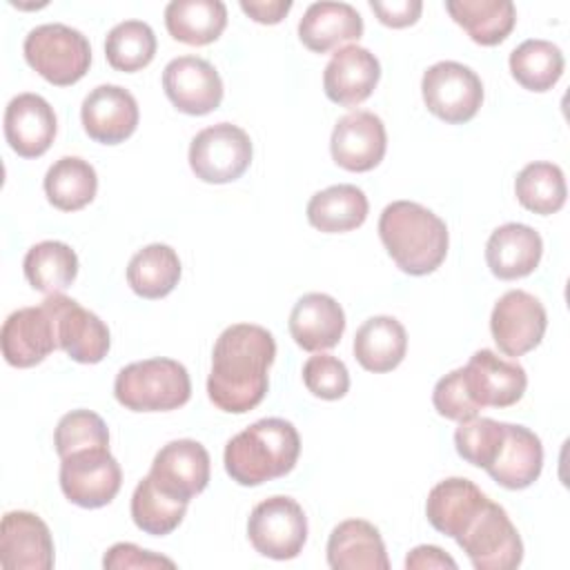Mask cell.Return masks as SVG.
Instances as JSON below:
<instances>
[{"mask_svg": "<svg viewBox=\"0 0 570 570\" xmlns=\"http://www.w3.org/2000/svg\"><path fill=\"white\" fill-rule=\"evenodd\" d=\"M276 356L274 336L254 323H236L220 332L207 376L209 401L229 414L254 410L267 394V370Z\"/></svg>", "mask_w": 570, "mask_h": 570, "instance_id": "cell-1", "label": "cell"}, {"mask_svg": "<svg viewBox=\"0 0 570 570\" xmlns=\"http://www.w3.org/2000/svg\"><path fill=\"white\" fill-rule=\"evenodd\" d=\"M379 236L396 267L410 276L432 274L450 245L448 225L412 200H394L381 212Z\"/></svg>", "mask_w": 570, "mask_h": 570, "instance_id": "cell-2", "label": "cell"}, {"mask_svg": "<svg viewBox=\"0 0 570 570\" xmlns=\"http://www.w3.org/2000/svg\"><path fill=\"white\" fill-rule=\"evenodd\" d=\"M301 454L296 428L278 416L261 419L225 445V470L238 485H261L294 470Z\"/></svg>", "mask_w": 570, "mask_h": 570, "instance_id": "cell-3", "label": "cell"}, {"mask_svg": "<svg viewBox=\"0 0 570 570\" xmlns=\"http://www.w3.org/2000/svg\"><path fill=\"white\" fill-rule=\"evenodd\" d=\"M116 401L131 412H169L191 396V381L174 358H145L125 365L114 381Z\"/></svg>", "mask_w": 570, "mask_h": 570, "instance_id": "cell-4", "label": "cell"}, {"mask_svg": "<svg viewBox=\"0 0 570 570\" xmlns=\"http://www.w3.org/2000/svg\"><path fill=\"white\" fill-rule=\"evenodd\" d=\"M22 51L29 67L56 87L78 82L91 65L89 40L78 29L60 22H47L31 29Z\"/></svg>", "mask_w": 570, "mask_h": 570, "instance_id": "cell-5", "label": "cell"}, {"mask_svg": "<svg viewBox=\"0 0 570 570\" xmlns=\"http://www.w3.org/2000/svg\"><path fill=\"white\" fill-rule=\"evenodd\" d=\"M454 541L468 554L474 570H512L523 559V541L514 523L490 499Z\"/></svg>", "mask_w": 570, "mask_h": 570, "instance_id": "cell-6", "label": "cell"}, {"mask_svg": "<svg viewBox=\"0 0 570 570\" xmlns=\"http://www.w3.org/2000/svg\"><path fill=\"white\" fill-rule=\"evenodd\" d=\"M252 140L232 122L200 129L189 145V167L203 183L225 185L240 178L252 163Z\"/></svg>", "mask_w": 570, "mask_h": 570, "instance_id": "cell-7", "label": "cell"}, {"mask_svg": "<svg viewBox=\"0 0 570 570\" xmlns=\"http://www.w3.org/2000/svg\"><path fill=\"white\" fill-rule=\"evenodd\" d=\"M247 537L258 554L287 561L298 557L307 541V517L294 499L276 494L254 505Z\"/></svg>", "mask_w": 570, "mask_h": 570, "instance_id": "cell-8", "label": "cell"}, {"mask_svg": "<svg viewBox=\"0 0 570 570\" xmlns=\"http://www.w3.org/2000/svg\"><path fill=\"white\" fill-rule=\"evenodd\" d=\"M423 102L436 118L461 125L476 116L483 102V82L468 65L441 60L423 73Z\"/></svg>", "mask_w": 570, "mask_h": 570, "instance_id": "cell-9", "label": "cell"}, {"mask_svg": "<svg viewBox=\"0 0 570 570\" xmlns=\"http://www.w3.org/2000/svg\"><path fill=\"white\" fill-rule=\"evenodd\" d=\"M60 461V490L71 503L94 510L116 499L122 470L109 448L78 450Z\"/></svg>", "mask_w": 570, "mask_h": 570, "instance_id": "cell-10", "label": "cell"}, {"mask_svg": "<svg viewBox=\"0 0 570 570\" xmlns=\"http://www.w3.org/2000/svg\"><path fill=\"white\" fill-rule=\"evenodd\" d=\"M548 327V314L541 301L523 289L505 292L492 309L490 332L505 356H523L534 350Z\"/></svg>", "mask_w": 570, "mask_h": 570, "instance_id": "cell-11", "label": "cell"}, {"mask_svg": "<svg viewBox=\"0 0 570 570\" xmlns=\"http://www.w3.org/2000/svg\"><path fill=\"white\" fill-rule=\"evenodd\" d=\"M2 356L13 367H33L58 350L56 314L47 298L38 307H22L7 316L0 332Z\"/></svg>", "mask_w": 570, "mask_h": 570, "instance_id": "cell-12", "label": "cell"}, {"mask_svg": "<svg viewBox=\"0 0 570 570\" xmlns=\"http://www.w3.org/2000/svg\"><path fill=\"white\" fill-rule=\"evenodd\" d=\"M463 381L470 399L479 410L483 407H510L523 399L528 387L525 370L505 361L492 350H476L468 365H463Z\"/></svg>", "mask_w": 570, "mask_h": 570, "instance_id": "cell-13", "label": "cell"}, {"mask_svg": "<svg viewBox=\"0 0 570 570\" xmlns=\"http://www.w3.org/2000/svg\"><path fill=\"white\" fill-rule=\"evenodd\" d=\"M163 89L171 105L189 116H205L223 100V80L212 62L198 56H178L163 71Z\"/></svg>", "mask_w": 570, "mask_h": 570, "instance_id": "cell-14", "label": "cell"}, {"mask_svg": "<svg viewBox=\"0 0 570 570\" xmlns=\"http://www.w3.org/2000/svg\"><path fill=\"white\" fill-rule=\"evenodd\" d=\"M47 303L56 314L58 347L76 363H100L111 345L109 327L94 312L65 294H49Z\"/></svg>", "mask_w": 570, "mask_h": 570, "instance_id": "cell-15", "label": "cell"}, {"mask_svg": "<svg viewBox=\"0 0 570 570\" xmlns=\"http://www.w3.org/2000/svg\"><path fill=\"white\" fill-rule=\"evenodd\" d=\"M0 566L4 570H51L53 539L47 523L27 510H13L0 525Z\"/></svg>", "mask_w": 570, "mask_h": 570, "instance_id": "cell-16", "label": "cell"}, {"mask_svg": "<svg viewBox=\"0 0 570 570\" xmlns=\"http://www.w3.org/2000/svg\"><path fill=\"white\" fill-rule=\"evenodd\" d=\"M387 149V134L383 120L372 111H352L332 129L330 151L338 167L347 171L374 169Z\"/></svg>", "mask_w": 570, "mask_h": 570, "instance_id": "cell-17", "label": "cell"}, {"mask_svg": "<svg viewBox=\"0 0 570 570\" xmlns=\"http://www.w3.org/2000/svg\"><path fill=\"white\" fill-rule=\"evenodd\" d=\"M149 476L160 490L189 501L209 483V452L194 439L169 441L154 456Z\"/></svg>", "mask_w": 570, "mask_h": 570, "instance_id": "cell-18", "label": "cell"}, {"mask_svg": "<svg viewBox=\"0 0 570 570\" xmlns=\"http://www.w3.org/2000/svg\"><path fill=\"white\" fill-rule=\"evenodd\" d=\"M138 102L131 91L118 85H100L87 94L80 107V120L87 136L102 145L127 140L138 127Z\"/></svg>", "mask_w": 570, "mask_h": 570, "instance_id": "cell-19", "label": "cell"}, {"mask_svg": "<svg viewBox=\"0 0 570 570\" xmlns=\"http://www.w3.org/2000/svg\"><path fill=\"white\" fill-rule=\"evenodd\" d=\"M381 78L379 58L358 45H345L332 53L323 71L325 96L341 107H356L372 96Z\"/></svg>", "mask_w": 570, "mask_h": 570, "instance_id": "cell-20", "label": "cell"}, {"mask_svg": "<svg viewBox=\"0 0 570 570\" xmlns=\"http://www.w3.org/2000/svg\"><path fill=\"white\" fill-rule=\"evenodd\" d=\"M58 131L53 107L38 94H18L4 109V138L22 158L42 156Z\"/></svg>", "mask_w": 570, "mask_h": 570, "instance_id": "cell-21", "label": "cell"}, {"mask_svg": "<svg viewBox=\"0 0 570 570\" xmlns=\"http://www.w3.org/2000/svg\"><path fill=\"white\" fill-rule=\"evenodd\" d=\"M543 468V445L541 439L514 423H503V441L494 456V461L485 468V472L499 485L508 490L530 488Z\"/></svg>", "mask_w": 570, "mask_h": 570, "instance_id": "cell-22", "label": "cell"}, {"mask_svg": "<svg viewBox=\"0 0 570 570\" xmlns=\"http://www.w3.org/2000/svg\"><path fill=\"white\" fill-rule=\"evenodd\" d=\"M345 332L343 307L323 292H309L296 301L289 314V334L305 352L334 347Z\"/></svg>", "mask_w": 570, "mask_h": 570, "instance_id": "cell-23", "label": "cell"}, {"mask_svg": "<svg viewBox=\"0 0 570 570\" xmlns=\"http://www.w3.org/2000/svg\"><path fill=\"white\" fill-rule=\"evenodd\" d=\"M543 240L539 232L523 223L497 227L485 243V263L501 281H514L532 274L541 261Z\"/></svg>", "mask_w": 570, "mask_h": 570, "instance_id": "cell-24", "label": "cell"}, {"mask_svg": "<svg viewBox=\"0 0 570 570\" xmlns=\"http://www.w3.org/2000/svg\"><path fill=\"white\" fill-rule=\"evenodd\" d=\"M327 563L334 570L390 568L381 532L365 519H345L332 530L327 539Z\"/></svg>", "mask_w": 570, "mask_h": 570, "instance_id": "cell-25", "label": "cell"}, {"mask_svg": "<svg viewBox=\"0 0 570 570\" xmlns=\"http://www.w3.org/2000/svg\"><path fill=\"white\" fill-rule=\"evenodd\" d=\"M488 503V497L463 476L439 481L425 501V517L434 530L456 539Z\"/></svg>", "mask_w": 570, "mask_h": 570, "instance_id": "cell-26", "label": "cell"}, {"mask_svg": "<svg viewBox=\"0 0 570 570\" xmlns=\"http://www.w3.org/2000/svg\"><path fill=\"white\" fill-rule=\"evenodd\" d=\"M361 36L363 18L347 2H314L298 22V38L314 53H325Z\"/></svg>", "mask_w": 570, "mask_h": 570, "instance_id": "cell-27", "label": "cell"}, {"mask_svg": "<svg viewBox=\"0 0 570 570\" xmlns=\"http://www.w3.org/2000/svg\"><path fill=\"white\" fill-rule=\"evenodd\" d=\"M407 352V334L394 316H372L354 334V358L363 370L383 374L394 370Z\"/></svg>", "mask_w": 570, "mask_h": 570, "instance_id": "cell-28", "label": "cell"}, {"mask_svg": "<svg viewBox=\"0 0 570 570\" xmlns=\"http://www.w3.org/2000/svg\"><path fill=\"white\" fill-rule=\"evenodd\" d=\"M445 11L483 47L503 42L517 22V9L510 0H448Z\"/></svg>", "mask_w": 570, "mask_h": 570, "instance_id": "cell-29", "label": "cell"}, {"mask_svg": "<svg viewBox=\"0 0 570 570\" xmlns=\"http://www.w3.org/2000/svg\"><path fill=\"white\" fill-rule=\"evenodd\" d=\"M367 196L356 185H332L316 191L307 203V220L325 234H343L361 227L367 218Z\"/></svg>", "mask_w": 570, "mask_h": 570, "instance_id": "cell-30", "label": "cell"}, {"mask_svg": "<svg viewBox=\"0 0 570 570\" xmlns=\"http://www.w3.org/2000/svg\"><path fill=\"white\" fill-rule=\"evenodd\" d=\"M227 7L220 0H171L165 7V27L178 42L203 47L223 33Z\"/></svg>", "mask_w": 570, "mask_h": 570, "instance_id": "cell-31", "label": "cell"}, {"mask_svg": "<svg viewBox=\"0 0 570 570\" xmlns=\"http://www.w3.org/2000/svg\"><path fill=\"white\" fill-rule=\"evenodd\" d=\"M180 281V258L176 249L151 243L138 249L127 265V283L142 298H163Z\"/></svg>", "mask_w": 570, "mask_h": 570, "instance_id": "cell-32", "label": "cell"}, {"mask_svg": "<svg viewBox=\"0 0 570 570\" xmlns=\"http://www.w3.org/2000/svg\"><path fill=\"white\" fill-rule=\"evenodd\" d=\"M47 200L60 212H78L89 205L98 191L96 169L78 158L62 156L45 174Z\"/></svg>", "mask_w": 570, "mask_h": 570, "instance_id": "cell-33", "label": "cell"}, {"mask_svg": "<svg viewBox=\"0 0 570 570\" xmlns=\"http://www.w3.org/2000/svg\"><path fill=\"white\" fill-rule=\"evenodd\" d=\"M24 278L42 294H62L78 274V256L62 240L36 243L22 261Z\"/></svg>", "mask_w": 570, "mask_h": 570, "instance_id": "cell-34", "label": "cell"}, {"mask_svg": "<svg viewBox=\"0 0 570 570\" xmlns=\"http://www.w3.org/2000/svg\"><path fill=\"white\" fill-rule=\"evenodd\" d=\"M563 53L557 45L541 38L523 40L510 53L512 78L528 91H548L563 76Z\"/></svg>", "mask_w": 570, "mask_h": 570, "instance_id": "cell-35", "label": "cell"}, {"mask_svg": "<svg viewBox=\"0 0 570 570\" xmlns=\"http://www.w3.org/2000/svg\"><path fill=\"white\" fill-rule=\"evenodd\" d=\"M187 503L189 501L160 490L147 474L131 494V519L142 532L151 537H165L180 525L187 512Z\"/></svg>", "mask_w": 570, "mask_h": 570, "instance_id": "cell-36", "label": "cell"}, {"mask_svg": "<svg viewBox=\"0 0 570 570\" xmlns=\"http://www.w3.org/2000/svg\"><path fill=\"white\" fill-rule=\"evenodd\" d=\"M514 194L517 200L534 214L550 216L559 212L566 203L568 189H566V178L559 165L537 160L525 165L514 180Z\"/></svg>", "mask_w": 570, "mask_h": 570, "instance_id": "cell-37", "label": "cell"}, {"mask_svg": "<svg viewBox=\"0 0 570 570\" xmlns=\"http://www.w3.org/2000/svg\"><path fill=\"white\" fill-rule=\"evenodd\" d=\"M107 62L125 73L147 67L156 56V33L142 20L118 22L105 40Z\"/></svg>", "mask_w": 570, "mask_h": 570, "instance_id": "cell-38", "label": "cell"}, {"mask_svg": "<svg viewBox=\"0 0 570 570\" xmlns=\"http://www.w3.org/2000/svg\"><path fill=\"white\" fill-rule=\"evenodd\" d=\"M503 441V421H494L488 416H472L459 421L454 432V445L461 459L476 468H488Z\"/></svg>", "mask_w": 570, "mask_h": 570, "instance_id": "cell-39", "label": "cell"}, {"mask_svg": "<svg viewBox=\"0 0 570 570\" xmlns=\"http://www.w3.org/2000/svg\"><path fill=\"white\" fill-rule=\"evenodd\" d=\"M53 445L60 459L87 448H109V430L96 412L71 410L58 421Z\"/></svg>", "mask_w": 570, "mask_h": 570, "instance_id": "cell-40", "label": "cell"}, {"mask_svg": "<svg viewBox=\"0 0 570 570\" xmlns=\"http://www.w3.org/2000/svg\"><path fill=\"white\" fill-rule=\"evenodd\" d=\"M303 383L314 396L336 401L350 390V372L341 358L318 352L305 361Z\"/></svg>", "mask_w": 570, "mask_h": 570, "instance_id": "cell-41", "label": "cell"}, {"mask_svg": "<svg viewBox=\"0 0 570 570\" xmlns=\"http://www.w3.org/2000/svg\"><path fill=\"white\" fill-rule=\"evenodd\" d=\"M432 403H434V410L450 421H465L479 414V407L468 394V387L463 381V367H456L436 381L432 392Z\"/></svg>", "mask_w": 570, "mask_h": 570, "instance_id": "cell-42", "label": "cell"}, {"mask_svg": "<svg viewBox=\"0 0 570 570\" xmlns=\"http://www.w3.org/2000/svg\"><path fill=\"white\" fill-rule=\"evenodd\" d=\"M102 566L107 570H129V568H136V570H154V568H174L176 563L167 557H160V554H154L149 550H142L134 543H116L107 550L105 559H102Z\"/></svg>", "mask_w": 570, "mask_h": 570, "instance_id": "cell-43", "label": "cell"}, {"mask_svg": "<svg viewBox=\"0 0 570 570\" xmlns=\"http://www.w3.org/2000/svg\"><path fill=\"white\" fill-rule=\"evenodd\" d=\"M370 9L379 16V20L385 27L403 29L419 20L423 4H421V0H390V2L370 0Z\"/></svg>", "mask_w": 570, "mask_h": 570, "instance_id": "cell-44", "label": "cell"}, {"mask_svg": "<svg viewBox=\"0 0 570 570\" xmlns=\"http://www.w3.org/2000/svg\"><path fill=\"white\" fill-rule=\"evenodd\" d=\"M240 9L261 24H278L292 9V0H240Z\"/></svg>", "mask_w": 570, "mask_h": 570, "instance_id": "cell-45", "label": "cell"}, {"mask_svg": "<svg viewBox=\"0 0 570 570\" xmlns=\"http://www.w3.org/2000/svg\"><path fill=\"white\" fill-rule=\"evenodd\" d=\"M407 570H425V568H450L456 570V561L445 554L439 546H416L405 557Z\"/></svg>", "mask_w": 570, "mask_h": 570, "instance_id": "cell-46", "label": "cell"}]
</instances>
